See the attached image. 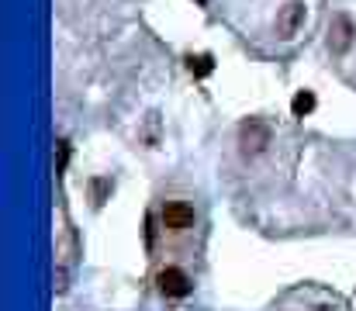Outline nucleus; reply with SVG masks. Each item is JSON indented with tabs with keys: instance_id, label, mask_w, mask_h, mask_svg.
Here are the masks:
<instances>
[{
	"instance_id": "1",
	"label": "nucleus",
	"mask_w": 356,
	"mask_h": 311,
	"mask_svg": "<svg viewBox=\"0 0 356 311\" xmlns=\"http://www.w3.org/2000/svg\"><path fill=\"white\" fill-rule=\"evenodd\" d=\"M238 142H242V152H245V156H256V152H263V145H270V128L252 118V121L242 125Z\"/></svg>"
},
{
	"instance_id": "2",
	"label": "nucleus",
	"mask_w": 356,
	"mask_h": 311,
	"mask_svg": "<svg viewBox=\"0 0 356 311\" xmlns=\"http://www.w3.org/2000/svg\"><path fill=\"white\" fill-rule=\"evenodd\" d=\"M156 284H159V291H163L166 298H184V294H191V277H187L180 266H166V270H159Z\"/></svg>"
},
{
	"instance_id": "3",
	"label": "nucleus",
	"mask_w": 356,
	"mask_h": 311,
	"mask_svg": "<svg viewBox=\"0 0 356 311\" xmlns=\"http://www.w3.org/2000/svg\"><path fill=\"white\" fill-rule=\"evenodd\" d=\"M163 225H166V232H187L194 225V207L184 201H170L163 207Z\"/></svg>"
},
{
	"instance_id": "4",
	"label": "nucleus",
	"mask_w": 356,
	"mask_h": 311,
	"mask_svg": "<svg viewBox=\"0 0 356 311\" xmlns=\"http://www.w3.org/2000/svg\"><path fill=\"white\" fill-rule=\"evenodd\" d=\"M301 21H305V3H301V0H291V3L277 14V35H280V38H294L298 28H301Z\"/></svg>"
},
{
	"instance_id": "5",
	"label": "nucleus",
	"mask_w": 356,
	"mask_h": 311,
	"mask_svg": "<svg viewBox=\"0 0 356 311\" xmlns=\"http://www.w3.org/2000/svg\"><path fill=\"white\" fill-rule=\"evenodd\" d=\"M353 21L350 17H336L332 21V28H329V42H332V49L336 52H346L350 45H353Z\"/></svg>"
},
{
	"instance_id": "6",
	"label": "nucleus",
	"mask_w": 356,
	"mask_h": 311,
	"mask_svg": "<svg viewBox=\"0 0 356 311\" xmlns=\"http://www.w3.org/2000/svg\"><path fill=\"white\" fill-rule=\"evenodd\" d=\"M312 107H315V94L312 90H301L294 101H291V111H294V118H305V114H312Z\"/></svg>"
},
{
	"instance_id": "7",
	"label": "nucleus",
	"mask_w": 356,
	"mask_h": 311,
	"mask_svg": "<svg viewBox=\"0 0 356 311\" xmlns=\"http://www.w3.org/2000/svg\"><path fill=\"white\" fill-rule=\"evenodd\" d=\"M187 66H191V73H197V77H208V73L215 70V66H211V56H197V59L191 56Z\"/></svg>"
},
{
	"instance_id": "8",
	"label": "nucleus",
	"mask_w": 356,
	"mask_h": 311,
	"mask_svg": "<svg viewBox=\"0 0 356 311\" xmlns=\"http://www.w3.org/2000/svg\"><path fill=\"white\" fill-rule=\"evenodd\" d=\"M108 191H111V184H108V180H94V184H90V194H94V205H104V198H108Z\"/></svg>"
}]
</instances>
